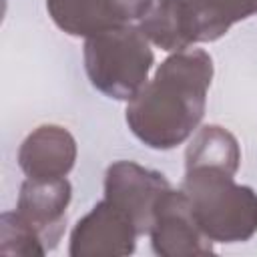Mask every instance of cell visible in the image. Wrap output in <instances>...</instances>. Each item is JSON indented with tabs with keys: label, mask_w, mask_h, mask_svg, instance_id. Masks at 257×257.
<instances>
[{
	"label": "cell",
	"mask_w": 257,
	"mask_h": 257,
	"mask_svg": "<svg viewBox=\"0 0 257 257\" xmlns=\"http://www.w3.org/2000/svg\"><path fill=\"white\" fill-rule=\"evenodd\" d=\"M153 0H48L52 20L68 34L96 36L143 18Z\"/></svg>",
	"instance_id": "6"
},
{
	"label": "cell",
	"mask_w": 257,
	"mask_h": 257,
	"mask_svg": "<svg viewBox=\"0 0 257 257\" xmlns=\"http://www.w3.org/2000/svg\"><path fill=\"white\" fill-rule=\"evenodd\" d=\"M139 235L133 221L110 201L98 203L72 231L70 255H126Z\"/></svg>",
	"instance_id": "7"
},
{
	"label": "cell",
	"mask_w": 257,
	"mask_h": 257,
	"mask_svg": "<svg viewBox=\"0 0 257 257\" xmlns=\"http://www.w3.org/2000/svg\"><path fill=\"white\" fill-rule=\"evenodd\" d=\"M237 165H239L237 143L221 126H205L187 151V169L217 167L233 175Z\"/></svg>",
	"instance_id": "11"
},
{
	"label": "cell",
	"mask_w": 257,
	"mask_h": 257,
	"mask_svg": "<svg viewBox=\"0 0 257 257\" xmlns=\"http://www.w3.org/2000/svg\"><path fill=\"white\" fill-rule=\"evenodd\" d=\"M203 24L205 40L223 36L237 20L255 12V0H189Z\"/></svg>",
	"instance_id": "12"
},
{
	"label": "cell",
	"mask_w": 257,
	"mask_h": 257,
	"mask_svg": "<svg viewBox=\"0 0 257 257\" xmlns=\"http://www.w3.org/2000/svg\"><path fill=\"white\" fill-rule=\"evenodd\" d=\"M74 139L60 126H38L20 147L18 161L28 179H62L74 165Z\"/></svg>",
	"instance_id": "10"
},
{
	"label": "cell",
	"mask_w": 257,
	"mask_h": 257,
	"mask_svg": "<svg viewBox=\"0 0 257 257\" xmlns=\"http://www.w3.org/2000/svg\"><path fill=\"white\" fill-rule=\"evenodd\" d=\"M70 185L66 179H28L18 199V215L40 237L44 249H52L66 223Z\"/></svg>",
	"instance_id": "8"
},
{
	"label": "cell",
	"mask_w": 257,
	"mask_h": 257,
	"mask_svg": "<svg viewBox=\"0 0 257 257\" xmlns=\"http://www.w3.org/2000/svg\"><path fill=\"white\" fill-rule=\"evenodd\" d=\"M139 30L163 50H187L205 40L201 18L189 0H153Z\"/></svg>",
	"instance_id": "9"
},
{
	"label": "cell",
	"mask_w": 257,
	"mask_h": 257,
	"mask_svg": "<svg viewBox=\"0 0 257 257\" xmlns=\"http://www.w3.org/2000/svg\"><path fill=\"white\" fill-rule=\"evenodd\" d=\"M213 64L203 50H179L126 108L131 131L149 147L171 149L183 143L203 118Z\"/></svg>",
	"instance_id": "1"
},
{
	"label": "cell",
	"mask_w": 257,
	"mask_h": 257,
	"mask_svg": "<svg viewBox=\"0 0 257 257\" xmlns=\"http://www.w3.org/2000/svg\"><path fill=\"white\" fill-rule=\"evenodd\" d=\"M106 201L118 207L137 227L139 233L151 231L155 205L169 189L163 175L147 171L135 163H114L106 173Z\"/></svg>",
	"instance_id": "4"
},
{
	"label": "cell",
	"mask_w": 257,
	"mask_h": 257,
	"mask_svg": "<svg viewBox=\"0 0 257 257\" xmlns=\"http://www.w3.org/2000/svg\"><path fill=\"white\" fill-rule=\"evenodd\" d=\"M255 12H257V0H255Z\"/></svg>",
	"instance_id": "13"
},
{
	"label": "cell",
	"mask_w": 257,
	"mask_h": 257,
	"mask_svg": "<svg viewBox=\"0 0 257 257\" xmlns=\"http://www.w3.org/2000/svg\"><path fill=\"white\" fill-rule=\"evenodd\" d=\"M90 82L110 98L133 100L145 86L153 52L147 36L131 26L90 36L84 46Z\"/></svg>",
	"instance_id": "3"
},
{
	"label": "cell",
	"mask_w": 257,
	"mask_h": 257,
	"mask_svg": "<svg viewBox=\"0 0 257 257\" xmlns=\"http://www.w3.org/2000/svg\"><path fill=\"white\" fill-rule=\"evenodd\" d=\"M183 193L193 217L211 241L235 243L257 229V195L233 183L231 173L217 167L187 169Z\"/></svg>",
	"instance_id": "2"
},
{
	"label": "cell",
	"mask_w": 257,
	"mask_h": 257,
	"mask_svg": "<svg viewBox=\"0 0 257 257\" xmlns=\"http://www.w3.org/2000/svg\"><path fill=\"white\" fill-rule=\"evenodd\" d=\"M153 249L159 255L211 253V239L197 225L187 195L167 189L157 205L151 225Z\"/></svg>",
	"instance_id": "5"
}]
</instances>
